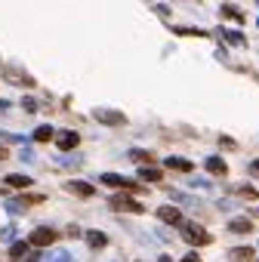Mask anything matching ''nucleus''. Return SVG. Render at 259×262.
<instances>
[{
    "instance_id": "13",
    "label": "nucleus",
    "mask_w": 259,
    "mask_h": 262,
    "mask_svg": "<svg viewBox=\"0 0 259 262\" xmlns=\"http://www.w3.org/2000/svg\"><path fill=\"white\" fill-rule=\"evenodd\" d=\"M207 170H210L213 176H225V173H228V164H225L222 158L213 155V158H207Z\"/></svg>"
},
{
    "instance_id": "31",
    "label": "nucleus",
    "mask_w": 259,
    "mask_h": 262,
    "mask_svg": "<svg viewBox=\"0 0 259 262\" xmlns=\"http://www.w3.org/2000/svg\"><path fill=\"white\" fill-rule=\"evenodd\" d=\"M22 262H40V256H34V253H28V259H22Z\"/></svg>"
},
{
    "instance_id": "8",
    "label": "nucleus",
    "mask_w": 259,
    "mask_h": 262,
    "mask_svg": "<svg viewBox=\"0 0 259 262\" xmlns=\"http://www.w3.org/2000/svg\"><path fill=\"white\" fill-rule=\"evenodd\" d=\"M228 231L231 234H247V231H253V222L247 216H234V219H228Z\"/></svg>"
},
{
    "instance_id": "3",
    "label": "nucleus",
    "mask_w": 259,
    "mask_h": 262,
    "mask_svg": "<svg viewBox=\"0 0 259 262\" xmlns=\"http://www.w3.org/2000/svg\"><path fill=\"white\" fill-rule=\"evenodd\" d=\"M93 117H96L99 123H105V126H123V123H126L123 111H114V108H96Z\"/></svg>"
},
{
    "instance_id": "9",
    "label": "nucleus",
    "mask_w": 259,
    "mask_h": 262,
    "mask_svg": "<svg viewBox=\"0 0 259 262\" xmlns=\"http://www.w3.org/2000/svg\"><path fill=\"white\" fill-rule=\"evenodd\" d=\"M4 182H7L10 188H31V182H34V179H31V176H25V173H10Z\"/></svg>"
},
{
    "instance_id": "2",
    "label": "nucleus",
    "mask_w": 259,
    "mask_h": 262,
    "mask_svg": "<svg viewBox=\"0 0 259 262\" xmlns=\"http://www.w3.org/2000/svg\"><path fill=\"white\" fill-rule=\"evenodd\" d=\"M99 182H102V185H108V188H123V191H139V185H136L133 179H126V176H120V173H102V176H99Z\"/></svg>"
},
{
    "instance_id": "21",
    "label": "nucleus",
    "mask_w": 259,
    "mask_h": 262,
    "mask_svg": "<svg viewBox=\"0 0 259 262\" xmlns=\"http://www.w3.org/2000/svg\"><path fill=\"white\" fill-rule=\"evenodd\" d=\"M250 256H253L250 247H234L231 250V259H238V262H250Z\"/></svg>"
},
{
    "instance_id": "32",
    "label": "nucleus",
    "mask_w": 259,
    "mask_h": 262,
    "mask_svg": "<svg viewBox=\"0 0 259 262\" xmlns=\"http://www.w3.org/2000/svg\"><path fill=\"white\" fill-rule=\"evenodd\" d=\"M4 158H7V148H4V145H0V161H4Z\"/></svg>"
},
{
    "instance_id": "19",
    "label": "nucleus",
    "mask_w": 259,
    "mask_h": 262,
    "mask_svg": "<svg viewBox=\"0 0 259 262\" xmlns=\"http://www.w3.org/2000/svg\"><path fill=\"white\" fill-rule=\"evenodd\" d=\"M139 179H145V182H161V170H155V167L142 164V170H139Z\"/></svg>"
},
{
    "instance_id": "33",
    "label": "nucleus",
    "mask_w": 259,
    "mask_h": 262,
    "mask_svg": "<svg viewBox=\"0 0 259 262\" xmlns=\"http://www.w3.org/2000/svg\"><path fill=\"white\" fill-rule=\"evenodd\" d=\"M158 262H173V259H170V256H161V259H158Z\"/></svg>"
},
{
    "instance_id": "22",
    "label": "nucleus",
    "mask_w": 259,
    "mask_h": 262,
    "mask_svg": "<svg viewBox=\"0 0 259 262\" xmlns=\"http://www.w3.org/2000/svg\"><path fill=\"white\" fill-rule=\"evenodd\" d=\"M130 161H136V164H152V155H148V151L133 148V151H130Z\"/></svg>"
},
{
    "instance_id": "14",
    "label": "nucleus",
    "mask_w": 259,
    "mask_h": 262,
    "mask_svg": "<svg viewBox=\"0 0 259 262\" xmlns=\"http://www.w3.org/2000/svg\"><path fill=\"white\" fill-rule=\"evenodd\" d=\"M28 250H31V244H28V241H16V244L10 247V259H16V262H22V259L28 256Z\"/></svg>"
},
{
    "instance_id": "6",
    "label": "nucleus",
    "mask_w": 259,
    "mask_h": 262,
    "mask_svg": "<svg viewBox=\"0 0 259 262\" xmlns=\"http://www.w3.org/2000/svg\"><path fill=\"white\" fill-rule=\"evenodd\" d=\"M53 139H56V145H59L62 151H71V148H77V142H80V136L74 133V129H59Z\"/></svg>"
},
{
    "instance_id": "7",
    "label": "nucleus",
    "mask_w": 259,
    "mask_h": 262,
    "mask_svg": "<svg viewBox=\"0 0 259 262\" xmlns=\"http://www.w3.org/2000/svg\"><path fill=\"white\" fill-rule=\"evenodd\" d=\"M158 219L167 222V225H182V213H179V207H161V210H158Z\"/></svg>"
},
{
    "instance_id": "1",
    "label": "nucleus",
    "mask_w": 259,
    "mask_h": 262,
    "mask_svg": "<svg viewBox=\"0 0 259 262\" xmlns=\"http://www.w3.org/2000/svg\"><path fill=\"white\" fill-rule=\"evenodd\" d=\"M182 237H185L188 244H198V247H207V244L213 241V234L204 231V228L195 225V222H185V225H182Z\"/></svg>"
},
{
    "instance_id": "30",
    "label": "nucleus",
    "mask_w": 259,
    "mask_h": 262,
    "mask_svg": "<svg viewBox=\"0 0 259 262\" xmlns=\"http://www.w3.org/2000/svg\"><path fill=\"white\" fill-rule=\"evenodd\" d=\"M0 237H4V241H13V228H10V225H7V228H4V231H0Z\"/></svg>"
},
{
    "instance_id": "20",
    "label": "nucleus",
    "mask_w": 259,
    "mask_h": 262,
    "mask_svg": "<svg viewBox=\"0 0 259 262\" xmlns=\"http://www.w3.org/2000/svg\"><path fill=\"white\" fill-rule=\"evenodd\" d=\"M219 34H222V37H225L228 43H234V47H244V43H247V37H244L241 31H225V28H222Z\"/></svg>"
},
{
    "instance_id": "12",
    "label": "nucleus",
    "mask_w": 259,
    "mask_h": 262,
    "mask_svg": "<svg viewBox=\"0 0 259 262\" xmlns=\"http://www.w3.org/2000/svg\"><path fill=\"white\" fill-rule=\"evenodd\" d=\"M164 164H167L170 170H176V173H191V170H195V164L185 161V158H167Z\"/></svg>"
},
{
    "instance_id": "34",
    "label": "nucleus",
    "mask_w": 259,
    "mask_h": 262,
    "mask_svg": "<svg viewBox=\"0 0 259 262\" xmlns=\"http://www.w3.org/2000/svg\"><path fill=\"white\" fill-rule=\"evenodd\" d=\"M256 25H259V22H256Z\"/></svg>"
},
{
    "instance_id": "17",
    "label": "nucleus",
    "mask_w": 259,
    "mask_h": 262,
    "mask_svg": "<svg viewBox=\"0 0 259 262\" xmlns=\"http://www.w3.org/2000/svg\"><path fill=\"white\" fill-rule=\"evenodd\" d=\"M87 244H90L93 250H102V247L108 244V237H105L102 231H87Z\"/></svg>"
},
{
    "instance_id": "27",
    "label": "nucleus",
    "mask_w": 259,
    "mask_h": 262,
    "mask_svg": "<svg viewBox=\"0 0 259 262\" xmlns=\"http://www.w3.org/2000/svg\"><path fill=\"white\" fill-rule=\"evenodd\" d=\"M19 158H22V161H34V151H31V148H22V155H19Z\"/></svg>"
},
{
    "instance_id": "11",
    "label": "nucleus",
    "mask_w": 259,
    "mask_h": 262,
    "mask_svg": "<svg viewBox=\"0 0 259 262\" xmlns=\"http://www.w3.org/2000/svg\"><path fill=\"white\" fill-rule=\"evenodd\" d=\"M40 201H44L40 194H28V198H19V201H10V207H7V210H10V213H22V210H25L28 204H40Z\"/></svg>"
},
{
    "instance_id": "4",
    "label": "nucleus",
    "mask_w": 259,
    "mask_h": 262,
    "mask_svg": "<svg viewBox=\"0 0 259 262\" xmlns=\"http://www.w3.org/2000/svg\"><path fill=\"white\" fill-rule=\"evenodd\" d=\"M111 210H117V213H142L145 207L139 201H133V198H126V194H114L111 198Z\"/></svg>"
},
{
    "instance_id": "18",
    "label": "nucleus",
    "mask_w": 259,
    "mask_h": 262,
    "mask_svg": "<svg viewBox=\"0 0 259 262\" xmlns=\"http://www.w3.org/2000/svg\"><path fill=\"white\" fill-rule=\"evenodd\" d=\"M222 16H225V19H231V22H238V25H241V22H247V19H244V13H241L238 7H231V4H225V7H222Z\"/></svg>"
},
{
    "instance_id": "23",
    "label": "nucleus",
    "mask_w": 259,
    "mask_h": 262,
    "mask_svg": "<svg viewBox=\"0 0 259 262\" xmlns=\"http://www.w3.org/2000/svg\"><path fill=\"white\" fill-rule=\"evenodd\" d=\"M47 262H71V256H68L65 250H53V253L47 256Z\"/></svg>"
},
{
    "instance_id": "25",
    "label": "nucleus",
    "mask_w": 259,
    "mask_h": 262,
    "mask_svg": "<svg viewBox=\"0 0 259 262\" xmlns=\"http://www.w3.org/2000/svg\"><path fill=\"white\" fill-rule=\"evenodd\" d=\"M22 108H25L28 114H34V111H37V102H34V99H22Z\"/></svg>"
},
{
    "instance_id": "5",
    "label": "nucleus",
    "mask_w": 259,
    "mask_h": 262,
    "mask_svg": "<svg viewBox=\"0 0 259 262\" xmlns=\"http://www.w3.org/2000/svg\"><path fill=\"white\" fill-rule=\"evenodd\" d=\"M56 241V231L53 228H34L31 234H28V244L31 247H50Z\"/></svg>"
},
{
    "instance_id": "29",
    "label": "nucleus",
    "mask_w": 259,
    "mask_h": 262,
    "mask_svg": "<svg viewBox=\"0 0 259 262\" xmlns=\"http://www.w3.org/2000/svg\"><path fill=\"white\" fill-rule=\"evenodd\" d=\"M179 262H201V256H198V253H188V256H182Z\"/></svg>"
},
{
    "instance_id": "10",
    "label": "nucleus",
    "mask_w": 259,
    "mask_h": 262,
    "mask_svg": "<svg viewBox=\"0 0 259 262\" xmlns=\"http://www.w3.org/2000/svg\"><path fill=\"white\" fill-rule=\"evenodd\" d=\"M68 191L77 194V198H93V194H96V188H93L90 182H80V179H77V182H68Z\"/></svg>"
},
{
    "instance_id": "24",
    "label": "nucleus",
    "mask_w": 259,
    "mask_h": 262,
    "mask_svg": "<svg viewBox=\"0 0 259 262\" xmlns=\"http://www.w3.org/2000/svg\"><path fill=\"white\" fill-rule=\"evenodd\" d=\"M176 34H185V37H207V31H201V28H176Z\"/></svg>"
},
{
    "instance_id": "15",
    "label": "nucleus",
    "mask_w": 259,
    "mask_h": 262,
    "mask_svg": "<svg viewBox=\"0 0 259 262\" xmlns=\"http://www.w3.org/2000/svg\"><path fill=\"white\" fill-rule=\"evenodd\" d=\"M53 136H56V129H53L50 123H44V126H37V129H34V142H50Z\"/></svg>"
},
{
    "instance_id": "28",
    "label": "nucleus",
    "mask_w": 259,
    "mask_h": 262,
    "mask_svg": "<svg viewBox=\"0 0 259 262\" xmlns=\"http://www.w3.org/2000/svg\"><path fill=\"white\" fill-rule=\"evenodd\" d=\"M247 170H250V176H256V179H259V161H253V164H250Z\"/></svg>"
},
{
    "instance_id": "26",
    "label": "nucleus",
    "mask_w": 259,
    "mask_h": 262,
    "mask_svg": "<svg viewBox=\"0 0 259 262\" xmlns=\"http://www.w3.org/2000/svg\"><path fill=\"white\" fill-rule=\"evenodd\" d=\"M238 191H241V194H244V198H256V188H253V185H241V188H238Z\"/></svg>"
},
{
    "instance_id": "16",
    "label": "nucleus",
    "mask_w": 259,
    "mask_h": 262,
    "mask_svg": "<svg viewBox=\"0 0 259 262\" xmlns=\"http://www.w3.org/2000/svg\"><path fill=\"white\" fill-rule=\"evenodd\" d=\"M4 74H7V77H10L13 83H19V86H34V80H31L28 74H19V71H13V68H7Z\"/></svg>"
}]
</instances>
